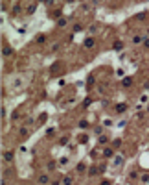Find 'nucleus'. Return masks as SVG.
<instances>
[{"mask_svg": "<svg viewBox=\"0 0 149 185\" xmlns=\"http://www.w3.org/2000/svg\"><path fill=\"white\" fill-rule=\"evenodd\" d=\"M101 156H103L105 159H112V157L116 156V148H112L111 144H107V146L103 148V154H101Z\"/></svg>", "mask_w": 149, "mask_h": 185, "instance_id": "1", "label": "nucleus"}, {"mask_svg": "<svg viewBox=\"0 0 149 185\" xmlns=\"http://www.w3.org/2000/svg\"><path fill=\"white\" fill-rule=\"evenodd\" d=\"M129 109V104H125V102H120V104H116L114 108V113H118V115H121V113H125Z\"/></svg>", "mask_w": 149, "mask_h": 185, "instance_id": "2", "label": "nucleus"}, {"mask_svg": "<svg viewBox=\"0 0 149 185\" xmlns=\"http://www.w3.org/2000/svg\"><path fill=\"white\" fill-rule=\"evenodd\" d=\"M13 157H15L13 150H6V152L2 154V159H4V163H13Z\"/></svg>", "mask_w": 149, "mask_h": 185, "instance_id": "3", "label": "nucleus"}, {"mask_svg": "<svg viewBox=\"0 0 149 185\" xmlns=\"http://www.w3.org/2000/svg\"><path fill=\"white\" fill-rule=\"evenodd\" d=\"M94 45H96V39H94L92 35H90V37H87V39L83 41V48H85V50H90Z\"/></svg>", "mask_w": 149, "mask_h": 185, "instance_id": "4", "label": "nucleus"}, {"mask_svg": "<svg viewBox=\"0 0 149 185\" xmlns=\"http://www.w3.org/2000/svg\"><path fill=\"white\" fill-rule=\"evenodd\" d=\"M50 182H52V180H50L48 174H39V176H37V183H39V185H48Z\"/></svg>", "mask_w": 149, "mask_h": 185, "instance_id": "5", "label": "nucleus"}, {"mask_svg": "<svg viewBox=\"0 0 149 185\" xmlns=\"http://www.w3.org/2000/svg\"><path fill=\"white\" fill-rule=\"evenodd\" d=\"M147 35H133V45H144V41H146Z\"/></svg>", "mask_w": 149, "mask_h": 185, "instance_id": "6", "label": "nucleus"}, {"mask_svg": "<svg viewBox=\"0 0 149 185\" xmlns=\"http://www.w3.org/2000/svg\"><path fill=\"white\" fill-rule=\"evenodd\" d=\"M61 69H63V61H55L52 67H50V74H55V72H59Z\"/></svg>", "mask_w": 149, "mask_h": 185, "instance_id": "7", "label": "nucleus"}, {"mask_svg": "<svg viewBox=\"0 0 149 185\" xmlns=\"http://www.w3.org/2000/svg\"><path fill=\"white\" fill-rule=\"evenodd\" d=\"M98 143H100L101 146H107V144L111 143V137H109V135H103V133H101V135H100V139H98Z\"/></svg>", "mask_w": 149, "mask_h": 185, "instance_id": "8", "label": "nucleus"}, {"mask_svg": "<svg viewBox=\"0 0 149 185\" xmlns=\"http://www.w3.org/2000/svg\"><path fill=\"white\" fill-rule=\"evenodd\" d=\"M87 170H88V168H87V163H83V161L76 165V172H77V174H83V172H87Z\"/></svg>", "mask_w": 149, "mask_h": 185, "instance_id": "9", "label": "nucleus"}, {"mask_svg": "<svg viewBox=\"0 0 149 185\" xmlns=\"http://www.w3.org/2000/svg\"><path fill=\"white\" fill-rule=\"evenodd\" d=\"M46 39H48V35H46V33H41V35H37V37H35V45H44V43H46Z\"/></svg>", "mask_w": 149, "mask_h": 185, "instance_id": "10", "label": "nucleus"}, {"mask_svg": "<svg viewBox=\"0 0 149 185\" xmlns=\"http://www.w3.org/2000/svg\"><path fill=\"white\" fill-rule=\"evenodd\" d=\"M68 22H70V19L61 17L59 21H57V28H66V26H68Z\"/></svg>", "mask_w": 149, "mask_h": 185, "instance_id": "11", "label": "nucleus"}, {"mask_svg": "<svg viewBox=\"0 0 149 185\" xmlns=\"http://www.w3.org/2000/svg\"><path fill=\"white\" fill-rule=\"evenodd\" d=\"M123 41H114L112 43V50H116V52H121V50H123Z\"/></svg>", "mask_w": 149, "mask_h": 185, "instance_id": "12", "label": "nucleus"}, {"mask_svg": "<svg viewBox=\"0 0 149 185\" xmlns=\"http://www.w3.org/2000/svg\"><path fill=\"white\" fill-rule=\"evenodd\" d=\"M87 174L90 176V178H92V176H98V174H100V167H96V165H94V167H90L88 170H87Z\"/></svg>", "mask_w": 149, "mask_h": 185, "instance_id": "13", "label": "nucleus"}, {"mask_svg": "<svg viewBox=\"0 0 149 185\" xmlns=\"http://www.w3.org/2000/svg\"><path fill=\"white\" fill-rule=\"evenodd\" d=\"M2 54H4V57H9L11 54H13V48H11V46H7V45H4L2 46Z\"/></svg>", "mask_w": 149, "mask_h": 185, "instance_id": "14", "label": "nucleus"}, {"mask_svg": "<svg viewBox=\"0 0 149 185\" xmlns=\"http://www.w3.org/2000/svg\"><path fill=\"white\" fill-rule=\"evenodd\" d=\"M28 133H30L28 126H20V128H18V135H20L22 139H26V135H28Z\"/></svg>", "mask_w": 149, "mask_h": 185, "instance_id": "15", "label": "nucleus"}, {"mask_svg": "<svg viewBox=\"0 0 149 185\" xmlns=\"http://www.w3.org/2000/svg\"><path fill=\"white\" fill-rule=\"evenodd\" d=\"M63 185H74V176L72 174L65 176V178H63Z\"/></svg>", "mask_w": 149, "mask_h": 185, "instance_id": "16", "label": "nucleus"}, {"mask_svg": "<svg viewBox=\"0 0 149 185\" xmlns=\"http://www.w3.org/2000/svg\"><path fill=\"white\" fill-rule=\"evenodd\" d=\"M131 85H133V78L131 76H127V78L121 80V87H131Z\"/></svg>", "mask_w": 149, "mask_h": 185, "instance_id": "17", "label": "nucleus"}, {"mask_svg": "<svg viewBox=\"0 0 149 185\" xmlns=\"http://www.w3.org/2000/svg\"><path fill=\"white\" fill-rule=\"evenodd\" d=\"M57 165H59V163H57V161H48V165H46V168H48L50 172H53V170H55V168H57Z\"/></svg>", "mask_w": 149, "mask_h": 185, "instance_id": "18", "label": "nucleus"}, {"mask_svg": "<svg viewBox=\"0 0 149 185\" xmlns=\"http://www.w3.org/2000/svg\"><path fill=\"white\" fill-rule=\"evenodd\" d=\"M35 9H37V2L30 4V6H28V9H26V13H28V15H33V13H35Z\"/></svg>", "mask_w": 149, "mask_h": 185, "instance_id": "19", "label": "nucleus"}, {"mask_svg": "<svg viewBox=\"0 0 149 185\" xmlns=\"http://www.w3.org/2000/svg\"><path fill=\"white\" fill-rule=\"evenodd\" d=\"M11 13H13V15L22 13V6H20V4H15V6H13V11H11Z\"/></svg>", "mask_w": 149, "mask_h": 185, "instance_id": "20", "label": "nucleus"}, {"mask_svg": "<svg viewBox=\"0 0 149 185\" xmlns=\"http://www.w3.org/2000/svg\"><path fill=\"white\" fill-rule=\"evenodd\" d=\"M83 30V24H79V22H76V24L72 26V33H77V31Z\"/></svg>", "mask_w": 149, "mask_h": 185, "instance_id": "21", "label": "nucleus"}, {"mask_svg": "<svg viewBox=\"0 0 149 185\" xmlns=\"http://www.w3.org/2000/svg\"><path fill=\"white\" fill-rule=\"evenodd\" d=\"M77 141H79L81 144H85V143H87V141H88V135H87V133H81V135L77 137Z\"/></svg>", "mask_w": 149, "mask_h": 185, "instance_id": "22", "label": "nucleus"}, {"mask_svg": "<svg viewBox=\"0 0 149 185\" xmlns=\"http://www.w3.org/2000/svg\"><path fill=\"white\" fill-rule=\"evenodd\" d=\"M77 126H79L81 130H87L90 124H88V120H79V122H77Z\"/></svg>", "mask_w": 149, "mask_h": 185, "instance_id": "23", "label": "nucleus"}, {"mask_svg": "<svg viewBox=\"0 0 149 185\" xmlns=\"http://www.w3.org/2000/svg\"><path fill=\"white\" fill-rule=\"evenodd\" d=\"M111 146H112V148H120V146H121V139H114V141L111 143Z\"/></svg>", "mask_w": 149, "mask_h": 185, "instance_id": "24", "label": "nucleus"}, {"mask_svg": "<svg viewBox=\"0 0 149 185\" xmlns=\"http://www.w3.org/2000/svg\"><path fill=\"white\" fill-rule=\"evenodd\" d=\"M90 104H92V98H90V96H88V98H85V102H83V109H88V106H90Z\"/></svg>", "mask_w": 149, "mask_h": 185, "instance_id": "25", "label": "nucleus"}, {"mask_svg": "<svg viewBox=\"0 0 149 185\" xmlns=\"http://www.w3.org/2000/svg\"><path fill=\"white\" fill-rule=\"evenodd\" d=\"M68 141H70V135H65V137L59 141V144H61V146H65V144H68Z\"/></svg>", "mask_w": 149, "mask_h": 185, "instance_id": "26", "label": "nucleus"}, {"mask_svg": "<svg viewBox=\"0 0 149 185\" xmlns=\"http://www.w3.org/2000/svg\"><path fill=\"white\" fill-rule=\"evenodd\" d=\"M146 17H147V13H140V15H136V21H140V22H144V21H146Z\"/></svg>", "mask_w": 149, "mask_h": 185, "instance_id": "27", "label": "nucleus"}, {"mask_svg": "<svg viewBox=\"0 0 149 185\" xmlns=\"http://www.w3.org/2000/svg\"><path fill=\"white\" fill-rule=\"evenodd\" d=\"M136 178H138V170H133L131 174H129V180L133 182V180H136Z\"/></svg>", "mask_w": 149, "mask_h": 185, "instance_id": "28", "label": "nucleus"}, {"mask_svg": "<svg viewBox=\"0 0 149 185\" xmlns=\"http://www.w3.org/2000/svg\"><path fill=\"white\" fill-rule=\"evenodd\" d=\"M100 185H112V180H109V178H103L100 182Z\"/></svg>", "mask_w": 149, "mask_h": 185, "instance_id": "29", "label": "nucleus"}, {"mask_svg": "<svg viewBox=\"0 0 149 185\" xmlns=\"http://www.w3.org/2000/svg\"><path fill=\"white\" fill-rule=\"evenodd\" d=\"M96 31H98V26H96V24L88 26V33H96Z\"/></svg>", "mask_w": 149, "mask_h": 185, "instance_id": "30", "label": "nucleus"}, {"mask_svg": "<svg viewBox=\"0 0 149 185\" xmlns=\"http://www.w3.org/2000/svg\"><path fill=\"white\" fill-rule=\"evenodd\" d=\"M35 124V120L31 119V117H28V119H26V126H33Z\"/></svg>", "mask_w": 149, "mask_h": 185, "instance_id": "31", "label": "nucleus"}, {"mask_svg": "<svg viewBox=\"0 0 149 185\" xmlns=\"http://www.w3.org/2000/svg\"><path fill=\"white\" fill-rule=\"evenodd\" d=\"M59 46H61V45H59V43H55V45H53V46H52V48H50V52H57V50H59Z\"/></svg>", "mask_w": 149, "mask_h": 185, "instance_id": "32", "label": "nucleus"}, {"mask_svg": "<svg viewBox=\"0 0 149 185\" xmlns=\"http://www.w3.org/2000/svg\"><path fill=\"white\" fill-rule=\"evenodd\" d=\"M44 120H46V113H42V115L39 117V124H44Z\"/></svg>", "mask_w": 149, "mask_h": 185, "instance_id": "33", "label": "nucleus"}, {"mask_svg": "<svg viewBox=\"0 0 149 185\" xmlns=\"http://www.w3.org/2000/svg\"><path fill=\"white\" fill-rule=\"evenodd\" d=\"M53 133H55V130H53V128H48V130H46V135H48V137H52Z\"/></svg>", "mask_w": 149, "mask_h": 185, "instance_id": "34", "label": "nucleus"}, {"mask_svg": "<svg viewBox=\"0 0 149 185\" xmlns=\"http://www.w3.org/2000/svg\"><path fill=\"white\" fill-rule=\"evenodd\" d=\"M98 167H100V174H101V172H105V168H107V165H105V163H101V165H98Z\"/></svg>", "mask_w": 149, "mask_h": 185, "instance_id": "35", "label": "nucleus"}, {"mask_svg": "<svg viewBox=\"0 0 149 185\" xmlns=\"http://www.w3.org/2000/svg\"><path fill=\"white\" fill-rule=\"evenodd\" d=\"M142 182H144V183H149V174H144V176H142Z\"/></svg>", "mask_w": 149, "mask_h": 185, "instance_id": "36", "label": "nucleus"}, {"mask_svg": "<svg viewBox=\"0 0 149 185\" xmlns=\"http://www.w3.org/2000/svg\"><path fill=\"white\" fill-rule=\"evenodd\" d=\"M144 48L149 50V37H146V41H144Z\"/></svg>", "mask_w": 149, "mask_h": 185, "instance_id": "37", "label": "nucleus"}, {"mask_svg": "<svg viewBox=\"0 0 149 185\" xmlns=\"http://www.w3.org/2000/svg\"><path fill=\"white\" fill-rule=\"evenodd\" d=\"M68 163V157H63V159H59V165H66Z\"/></svg>", "mask_w": 149, "mask_h": 185, "instance_id": "38", "label": "nucleus"}, {"mask_svg": "<svg viewBox=\"0 0 149 185\" xmlns=\"http://www.w3.org/2000/svg\"><path fill=\"white\" fill-rule=\"evenodd\" d=\"M94 81H96V80H94V76H92V74H90V76H88V87H90V85L94 83Z\"/></svg>", "mask_w": 149, "mask_h": 185, "instance_id": "39", "label": "nucleus"}, {"mask_svg": "<svg viewBox=\"0 0 149 185\" xmlns=\"http://www.w3.org/2000/svg\"><path fill=\"white\" fill-rule=\"evenodd\" d=\"M52 185H63V180H53Z\"/></svg>", "mask_w": 149, "mask_h": 185, "instance_id": "40", "label": "nucleus"}, {"mask_svg": "<svg viewBox=\"0 0 149 185\" xmlns=\"http://www.w3.org/2000/svg\"><path fill=\"white\" fill-rule=\"evenodd\" d=\"M18 115H20V111H18V109H17V111L13 113V120H17V119H18Z\"/></svg>", "mask_w": 149, "mask_h": 185, "instance_id": "41", "label": "nucleus"}, {"mask_svg": "<svg viewBox=\"0 0 149 185\" xmlns=\"http://www.w3.org/2000/svg\"><path fill=\"white\" fill-rule=\"evenodd\" d=\"M103 124H105V126H112V120L107 119V120H103Z\"/></svg>", "mask_w": 149, "mask_h": 185, "instance_id": "42", "label": "nucleus"}, {"mask_svg": "<svg viewBox=\"0 0 149 185\" xmlns=\"http://www.w3.org/2000/svg\"><path fill=\"white\" fill-rule=\"evenodd\" d=\"M53 2H55V0H46V6L52 7V6H53Z\"/></svg>", "mask_w": 149, "mask_h": 185, "instance_id": "43", "label": "nucleus"}, {"mask_svg": "<svg viewBox=\"0 0 149 185\" xmlns=\"http://www.w3.org/2000/svg\"><path fill=\"white\" fill-rule=\"evenodd\" d=\"M65 2H68V4H74V2H76V0H65Z\"/></svg>", "mask_w": 149, "mask_h": 185, "instance_id": "44", "label": "nucleus"}, {"mask_svg": "<svg viewBox=\"0 0 149 185\" xmlns=\"http://www.w3.org/2000/svg\"><path fill=\"white\" fill-rule=\"evenodd\" d=\"M144 35H147V37H149V28H147V30H146V33H144Z\"/></svg>", "mask_w": 149, "mask_h": 185, "instance_id": "45", "label": "nucleus"}, {"mask_svg": "<svg viewBox=\"0 0 149 185\" xmlns=\"http://www.w3.org/2000/svg\"><path fill=\"white\" fill-rule=\"evenodd\" d=\"M37 2H41V4H46V0H37Z\"/></svg>", "mask_w": 149, "mask_h": 185, "instance_id": "46", "label": "nucleus"}, {"mask_svg": "<svg viewBox=\"0 0 149 185\" xmlns=\"http://www.w3.org/2000/svg\"><path fill=\"white\" fill-rule=\"evenodd\" d=\"M22 185H28V183H22Z\"/></svg>", "mask_w": 149, "mask_h": 185, "instance_id": "47", "label": "nucleus"}]
</instances>
